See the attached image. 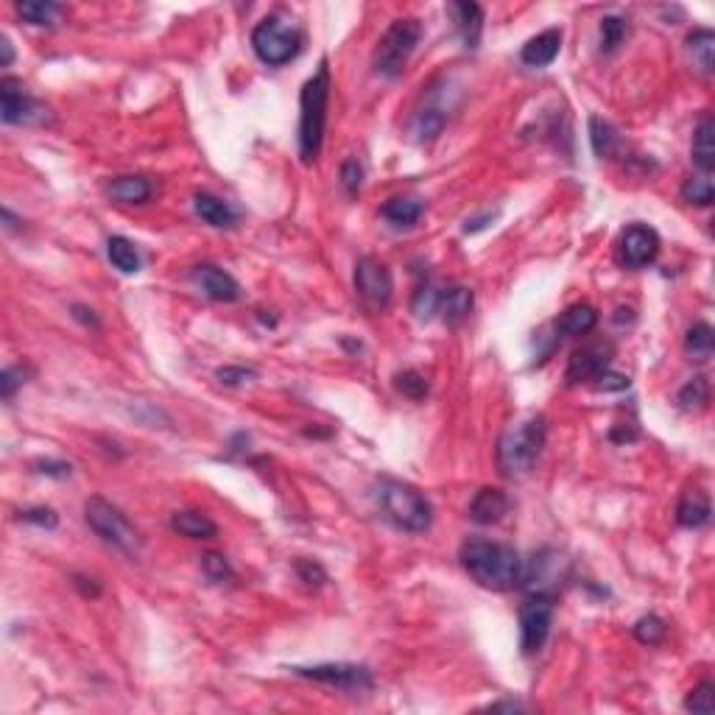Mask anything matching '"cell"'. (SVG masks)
<instances>
[{"label":"cell","mask_w":715,"mask_h":715,"mask_svg":"<svg viewBox=\"0 0 715 715\" xmlns=\"http://www.w3.org/2000/svg\"><path fill=\"white\" fill-rule=\"evenodd\" d=\"M294 674L349 693L372 688V670L367 665H352V662H322L310 668H294Z\"/></svg>","instance_id":"9"},{"label":"cell","mask_w":715,"mask_h":715,"mask_svg":"<svg viewBox=\"0 0 715 715\" xmlns=\"http://www.w3.org/2000/svg\"><path fill=\"white\" fill-rule=\"evenodd\" d=\"M378 501H380V509L383 514L402 531L409 534H422L430 528L433 523V506L430 501L422 495V492L411 483H402V481H380V492H378Z\"/></svg>","instance_id":"4"},{"label":"cell","mask_w":715,"mask_h":715,"mask_svg":"<svg viewBox=\"0 0 715 715\" xmlns=\"http://www.w3.org/2000/svg\"><path fill=\"white\" fill-rule=\"evenodd\" d=\"M420 36H422V26L417 20H394L375 48V57H372L375 73L383 78H397L406 70L411 54L417 51Z\"/></svg>","instance_id":"7"},{"label":"cell","mask_w":715,"mask_h":715,"mask_svg":"<svg viewBox=\"0 0 715 715\" xmlns=\"http://www.w3.org/2000/svg\"><path fill=\"white\" fill-rule=\"evenodd\" d=\"M26 369H20V367H9L6 372H4V378H0V394H4V399H12L15 397V391L26 383Z\"/></svg>","instance_id":"45"},{"label":"cell","mask_w":715,"mask_h":715,"mask_svg":"<svg viewBox=\"0 0 715 715\" xmlns=\"http://www.w3.org/2000/svg\"><path fill=\"white\" fill-rule=\"evenodd\" d=\"M545 447V420L543 414H531L525 420L512 422L495 447L498 470L506 478H523L540 461V453Z\"/></svg>","instance_id":"3"},{"label":"cell","mask_w":715,"mask_h":715,"mask_svg":"<svg viewBox=\"0 0 715 715\" xmlns=\"http://www.w3.org/2000/svg\"><path fill=\"white\" fill-rule=\"evenodd\" d=\"M296 573H299V578L305 581V585H310V587H319V585H325V581H327L325 567L319 562H313V559H299L296 562Z\"/></svg>","instance_id":"42"},{"label":"cell","mask_w":715,"mask_h":715,"mask_svg":"<svg viewBox=\"0 0 715 715\" xmlns=\"http://www.w3.org/2000/svg\"><path fill=\"white\" fill-rule=\"evenodd\" d=\"M394 386L397 391H402L409 399H425L428 397V380L425 375H420L417 369H406L394 378Z\"/></svg>","instance_id":"38"},{"label":"cell","mask_w":715,"mask_h":715,"mask_svg":"<svg viewBox=\"0 0 715 715\" xmlns=\"http://www.w3.org/2000/svg\"><path fill=\"white\" fill-rule=\"evenodd\" d=\"M593 386H596L598 391H623V389H629V378L604 369V372L593 380Z\"/></svg>","instance_id":"46"},{"label":"cell","mask_w":715,"mask_h":715,"mask_svg":"<svg viewBox=\"0 0 715 715\" xmlns=\"http://www.w3.org/2000/svg\"><path fill=\"white\" fill-rule=\"evenodd\" d=\"M59 12L62 9L51 4V0H26V4H17V15L31 26H54Z\"/></svg>","instance_id":"31"},{"label":"cell","mask_w":715,"mask_h":715,"mask_svg":"<svg viewBox=\"0 0 715 715\" xmlns=\"http://www.w3.org/2000/svg\"><path fill=\"white\" fill-rule=\"evenodd\" d=\"M411 129H414L417 143H430V140L439 138L441 129H444V112L430 109V107H428V109H420L417 118H414V123H411Z\"/></svg>","instance_id":"32"},{"label":"cell","mask_w":715,"mask_h":715,"mask_svg":"<svg viewBox=\"0 0 715 715\" xmlns=\"http://www.w3.org/2000/svg\"><path fill=\"white\" fill-rule=\"evenodd\" d=\"M685 710L688 712H701V715L715 712V685L712 682H701L699 688H693L690 696L685 699Z\"/></svg>","instance_id":"39"},{"label":"cell","mask_w":715,"mask_h":715,"mask_svg":"<svg viewBox=\"0 0 715 715\" xmlns=\"http://www.w3.org/2000/svg\"><path fill=\"white\" fill-rule=\"evenodd\" d=\"M562 51V31L559 28H548L543 34L531 36L523 51H520V62L525 67H548Z\"/></svg>","instance_id":"16"},{"label":"cell","mask_w":715,"mask_h":715,"mask_svg":"<svg viewBox=\"0 0 715 715\" xmlns=\"http://www.w3.org/2000/svg\"><path fill=\"white\" fill-rule=\"evenodd\" d=\"M712 349H715V330L707 325V322H696L688 336H685V352L690 361L696 364H707L712 358Z\"/></svg>","instance_id":"28"},{"label":"cell","mask_w":715,"mask_h":715,"mask_svg":"<svg viewBox=\"0 0 715 715\" xmlns=\"http://www.w3.org/2000/svg\"><path fill=\"white\" fill-rule=\"evenodd\" d=\"M107 257H109V263L118 268L120 275H138L140 265H143V257H140L138 246H134L123 235H112L107 241Z\"/></svg>","instance_id":"26"},{"label":"cell","mask_w":715,"mask_h":715,"mask_svg":"<svg viewBox=\"0 0 715 715\" xmlns=\"http://www.w3.org/2000/svg\"><path fill=\"white\" fill-rule=\"evenodd\" d=\"M657 254H659V235L654 227L632 223V227L623 230L617 241V260L626 268H646L657 260Z\"/></svg>","instance_id":"11"},{"label":"cell","mask_w":715,"mask_h":715,"mask_svg":"<svg viewBox=\"0 0 715 715\" xmlns=\"http://www.w3.org/2000/svg\"><path fill=\"white\" fill-rule=\"evenodd\" d=\"M84 581H87L84 575H73V585L81 590V596H87V598H96V596L101 593V587H98V585H93V578H89V585H84Z\"/></svg>","instance_id":"49"},{"label":"cell","mask_w":715,"mask_h":715,"mask_svg":"<svg viewBox=\"0 0 715 715\" xmlns=\"http://www.w3.org/2000/svg\"><path fill=\"white\" fill-rule=\"evenodd\" d=\"M707 399H710V383L707 378L696 375L693 380H688L682 389H679V406L685 411H699L707 406Z\"/></svg>","instance_id":"34"},{"label":"cell","mask_w":715,"mask_h":715,"mask_svg":"<svg viewBox=\"0 0 715 715\" xmlns=\"http://www.w3.org/2000/svg\"><path fill=\"white\" fill-rule=\"evenodd\" d=\"M299 48H302L299 28L280 15L260 20L252 31V51L268 67L288 65L291 59H296Z\"/></svg>","instance_id":"5"},{"label":"cell","mask_w":715,"mask_h":715,"mask_svg":"<svg viewBox=\"0 0 715 715\" xmlns=\"http://www.w3.org/2000/svg\"><path fill=\"white\" fill-rule=\"evenodd\" d=\"M609 361H612V347L609 344H587V347H581L570 355L565 378H567L570 386L596 380L604 369H609Z\"/></svg>","instance_id":"14"},{"label":"cell","mask_w":715,"mask_h":715,"mask_svg":"<svg viewBox=\"0 0 715 715\" xmlns=\"http://www.w3.org/2000/svg\"><path fill=\"white\" fill-rule=\"evenodd\" d=\"M693 162L701 173H712L715 168V120L712 115H704L693 134Z\"/></svg>","instance_id":"23"},{"label":"cell","mask_w":715,"mask_h":715,"mask_svg":"<svg viewBox=\"0 0 715 715\" xmlns=\"http://www.w3.org/2000/svg\"><path fill=\"white\" fill-rule=\"evenodd\" d=\"M685 51L693 67L701 73H712L715 67V34L712 28H693L685 39Z\"/></svg>","instance_id":"21"},{"label":"cell","mask_w":715,"mask_h":715,"mask_svg":"<svg viewBox=\"0 0 715 715\" xmlns=\"http://www.w3.org/2000/svg\"><path fill=\"white\" fill-rule=\"evenodd\" d=\"M590 143H593L596 157H601V160H604V157H612L615 149H617V131H615V126H612L609 120L593 115V118H590Z\"/></svg>","instance_id":"30"},{"label":"cell","mask_w":715,"mask_h":715,"mask_svg":"<svg viewBox=\"0 0 715 715\" xmlns=\"http://www.w3.org/2000/svg\"><path fill=\"white\" fill-rule=\"evenodd\" d=\"M355 291L372 310H383L391 302L394 280L389 265L378 257H358L355 263Z\"/></svg>","instance_id":"10"},{"label":"cell","mask_w":715,"mask_h":715,"mask_svg":"<svg viewBox=\"0 0 715 715\" xmlns=\"http://www.w3.org/2000/svg\"><path fill=\"white\" fill-rule=\"evenodd\" d=\"M191 277H193L196 288H199L207 299H212V302H235V299L241 296L238 280H235L230 272H223V268L212 265V263L196 265Z\"/></svg>","instance_id":"15"},{"label":"cell","mask_w":715,"mask_h":715,"mask_svg":"<svg viewBox=\"0 0 715 715\" xmlns=\"http://www.w3.org/2000/svg\"><path fill=\"white\" fill-rule=\"evenodd\" d=\"M554 623V598L545 596H531L520 606V648L523 654H536L548 635Z\"/></svg>","instance_id":"8"},{"label":"cell","mask_w":715,"mask_h":715,"mask_svg":"<svg viewBox=\"0 0 715 715\" xmlns=\"http://www.w3.org/2000/svg\"><path fill=\"white\" fill-rule=\"evenodd\" d=\"M451 12L456 17L464 45L470 51H475L481 42V31H483V9L478 4H451Z\"/></svg>","instance_id":"24"},{"label":"cell","mask_w":715,"mask_h":715,"mask_svg":"<svg viewBox=\"0 0 715 715\" xmlns=\"http://www.w3.org/2000/svg\"><path fill=\"white\" fill-rule=\"evenodd\" d=\"M193 207H196V215L202 221H207L210 227H215V230H230V227H235V221H238V212L223 199L212 196V193H196Z\"/></svg>","instance_id":"20"},{"label":"cell","mask_w":715,"mask_h":715,"mask_svg":"<svg viewBox=\"0 0 715 715\" xmlns=\"http://www.w3.org/2000/svg\"><path fill=\"white\" fill-rule=\"evenodd\" d=\"M171 528L176 534L188 536V540H212V536L218 534V525L202 512H173Z\"/></svg>","instance_id":"25"},{"label":"cell","mask_w":715,"mask_h":715,"mask_svg":"<svg viewBox=\"0 0 715 715\" xmlns=\"http://www.w3.org/2000/svg\"><path fill=\"white\" fill-rule=\"evenodd\" d=\"M34 467H36V472L54 475V478H67L70 475V464H65V461H36Z\"/></svg>","instance_id":"47"},{"label":"cell","mask_w":715,"mask_h":715,"mask_svg":"<svg viewBox=\"0 0 715 715\" xmlns=\"http://www.w3.org/2000/svg\"><path fill=\"white\" fill-rule=\"evenodd\" d=\"M341 188L347 191V196H355L358 191H361L364 185V168L358 160H344L341 162Z\"/></svg>","instance_id":"40"},{"label":"cell","mask_w":715,"mask_h":715,"mask_svg":"<svg viewBox=\"0 0 715 715\" xmlns=\"http://www.w3.org/2000/svg\"><path fill=\"white\" fill-rule=\"evenodd\" d=\"M73 316H76L81 325H87V327L98 330V319H96V313H93V310H87L84 305H73Z\"/></svg>","instance_id":"48"},{"label":"cell","mask_w":715,"mask_h":715,"mask_svg":"<svg viewBox=\"0 0 715 715\" xmlns=\"http://www.w3.org/2000/svg\"><path fill=\"white\" fill-rule=\"evenodd\" d=\"M20 520H23V523H31V525H39V528H57V525H59L57 512L48 509V506L26 509V512H20Z\"/></svg>","instance_id":"43"},{"label":"cell","mask_w":715,"mask_h":715,"mask_svg":"<svg viewBox=\"0 0 715 715\" xmlns=\"http://www.w3.org/2000/svg\"><path fill=\"white\" fill-rule=\"evenodd\" d=\"M509 498L506 492L501 489H481L475 492V498L470 503V520L478 523V525H492V523H501L506 514H509Z\"/></svg>","instance_id":"17"},{"label":"cell","mask_w":715,"mask_h":715,"mask_svg":"<svg viewBox=\"0 0 715 715\" xmlns=\"http://www.w3.org/2000/svg\"><path fill=\"white\" fill-rule=\"evenodd\" d=\"M0 51H4V59H0V65H4V67H9V65H12V59H15V51H12V42H9V36H0Z\"/></svg>","instance_id":"50"},{"label":"cell","mask_w":715,"mask_h":715,"mask_svg":"<svg viewBox=\"0 0 715 715\" xmlns=\"http://www.w3.org/2000/svg\"><path fill=\"white\" fill-rule=\"evenodd\" d=\"M84 520L96 531V536H101V543L112 545L115 551H120L126 556H134L143 545L138 528L126 520V514L98 495L84 503Z\"/></svg>","instance_id":"6"},{"label":"cell","mask_w":715,"mask_h":715,"mask_svg":"<svg viewBox=\"0 0 715 715\" xmlns=\"http://www.w3.org/2000/svg\"><path fill=\"white\" fill-rule=\"evenodd\" d=\"M472 291L464 288V285H453V288H441V296H439V316L447 322V325H461L470 313H472Z\"/></svg>","instance_id":"19"},{"label":"cell","mask_w":715,"mask_h":715,"mask_svg":"<svg viewBox=\"0 0 715 715\" xmlns=\"http://www.w3.org/2000/svg\"><path fill=\"white\" fill-rule=\"evenodd\" d=\"M626 34H629V26H626V20L617 17V15H606L601 20V54H615L623 45Z\"/></svg>","instance_id":"33"},{"label":"cell","mask_w":715,"mask_h":715,"mask_svg":"<svg viewBox=\"0 0 715 715\" xmlns=\"http://www.w3.org/2000/svg\"><path fill=\"white\" fill-rule=\"evenodd\" d=\"M45 115H48V109L28 98L17 78L0 81V118H4V123H39L45 120Z\"/></svg>","instance_id":"13"},{"label":"cell","mask_w":715,"mask_h":715,"mask_svg":"<svg viewBox=\"0 0 715 715\" xmlns=\"http://www.w3.org/2000/svg\"><path fill=\"white\" fill-rule=\"evenodd\" d=\"M215 378H218L223 386H241V383L257 378V372H254V369H246V367H221V369L215 372Z\"/></svg>","instance_id":"44"},{"label":"cell","mask_w":715,"mask_h":715,"mask_svg":"<svg viewBox=\"0 0 715 715\" xmlns=\"http://www.w3.org/2000/svg\"><path fill=\"white\" fill-rule=\"evenodd\" d=\"M489 710H523V704H517V701H501V704H489Z\"/></svg>","instance_id":"51"},{"label":"cell","mask_w":715,"mask_h":715,"mask_svg":"<svg viewBox=\"0 0 715 715\" xmlns=\"http://www.w3.org/2000/svg\"><path fill=\"white\" fill-rule=\"evenodd\" d=\"M710 514H712L710 498L704 495V492H699V489L685 492V495L679 498V503H677V523L682 528H701V525L710 523Z\"/></svg>","instance_id":"22"},{"label":"cell","mask_w":715,"mask_h":715,"mask_svg":"<svg viewBox=\"0 0 715 715\" xmlns=\"http://www.w3.org/2000/svg\"><path fill=\"white\" fill-rule=\"evenodd\" d=\"M202 567H204V573H207V578L210 581H230L233 578V567H230V562L223 559L221 554H207L204 559H202Z\"/></svg>","instance_id":"41"},{"label":"cell","mask_w":715,"mask_h":715,"mask_svg":"<svg viewBox=\"0 0 715 715\" xmlns=\"http://www.w3.org/2000/svg\"><path fill=\"white\" fill-rule=\"evenodd\" d=\"M459 559L464 570L486 590L506 593L520 587L523 581V559L512 545L492 540H467L459 551Z\"/></svg>","instance_id":"1"},{"label":"cell","mask_w":715,"mask_h":715,"mask_svg":"<svg viewBox=\"0 0 715 715\" xmlns=\"http://www.w3.org/2000/svg\"><path fill=\"white\" fill-rule=\"evenodd\" d=\"M109 196L120 204H143L151 199V182L146 176H118L109 182Z\"/></svg>","instance_id":"27"},{"label":"cell","mask_w":715,"mask_h":715,"mask_svg":"<svg viewBox=\"0 0 715 715\" xmlns=\"http://www.w3.org/2000/svg\"><path fill=\"white\" fill-rule=\"evenodd\" d=\"M668 635V623L657 615H646L635 623V637L643 646H659Z\"/></svg>","instance_id":"36"},{"label":"cell","mask_w":715,"mask_h":715,"mask_svg":"<svg viewBox=\"0 0 715 715\" xmlns=\"http://www.w3.org/2000/svg\"><path fill=\"white\" fill-rule=\"evenodd\" d=\"M439 296H441V288L436 285H422L414 299H411V310L417 319H433L439 313Z\"/></svg>","instance_id":"37"},{"label":"cell","mask_w":715,"mask_h":715,"mask_svg":"<svg viewBox=\"0 0 715 715\" xmlns=\"http://www.w3.org/2000/svg\"><path fill=\"white\" fill-rule=\"evenodd\" d=\"M682 199L688 204H696V207H710L712 199H715V191H712V182L707 173H699V176H690L688 182L682 185Z\"/></svg>","instance_id":"35"},{"label":"cell","mask_w":715,"mask_h":715,"mask_svg":"<svg viewBox=\"0 0 715 715\" xmlns=\"http://www.w3.org/2000/svg\"><path fill=\"white\" fill-rule=\"evenodd\" d=\"M422 210H425L422 202L397 196V199H389L380 212H383L386 221L394 223V227H411V223H417V221L422 218Z\"/></svg>","instance_id":"29"},{"label":"cell","mask_w":715,"mask_h":715,"mask_svg":"<svg viewBox=\"0 0 715 715\" xmlns=\"http://www.w3.org/2000/svg\"><path fill=\"white\" fill-rule=\"evenodd\" d=\"M596 325H598V310L587 302H578V305H570L556 319V333L562 338H581V336L593 333Z\"/></svg>","instance_id":"18"},{"label":"cell","mask_w":715,"mask_h":715,"mask_svg":"<svg viewBox=\"0 0 715 715\" xmlns=\"http://www.w3.org/2000/svg\"><path fill=\"white\" fill-rule=\"evenodd\" d=\"M559 554L554 551H540L531 562H523V581L520 587H525L531 596H545L554 598L559 585H562V570H559Z\"/></svg>","instance_id":"12"},{"label":"cell","mask_w":715,"mask_h":715,"mask_svg":"<svg viewBox=\"0 0 715 715\" xmlns=\"http://www.w3.org/2000/svg\"><path fill=\"white\" fill-rule=\"evenodd\" d=\"M327 101H330V67L322 59L319 70L313 73L299 96V157L302 162H316L325 143V126H327Z\"/></svg>","instance_id":"2"}]
</instances>
